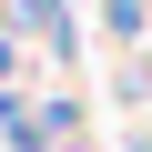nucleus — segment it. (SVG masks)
I'll list each match as a JSON object with an SVG mask.
<instances>
[{"label":"nucleus","instance_id":"2","mask_svg":"<svg viewBox=\"0 0 152 152\" xmlns=\"http://www.w3.org/2000/svg\"><path fill=\"white\" fill-rule=\"evenodd\" d=\"M10 71H20V31L0 20V81H10Z\"/></svg>","mask_w":152,"mask_h":152},{"label":"nucleus","instance_id":"1","mask_svg":"<svg viewBox=\"0 0 152 152\" xmlns=\"http://www.w3.org/2000/svg\"><path fill=\"white\" fill-rule=\"evenodd\" d=\"M0 10H10L41 51H71V0H0Z\"/></svg>","mask_w":152,"mask_h":152},{"label":"nucleus","instance_id":"3","mask_svg":"<svg viewBox=\"0 0 152 152\" xmlns=\"http://www.w3.org/2000/svg\"><path fill=\"white\" fill-rule=\"evenodd\" d=\"M122 152H152V142H122Z\"/></svg>","mask_w":152,"mask_h":152}]
</instances>
